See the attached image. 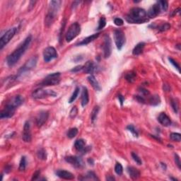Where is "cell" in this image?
Returning <instances> with one entry per match:
<instances>
[{
  "label": "cell",
  "mask_w": 181,
  "mask_h": 181,
  "mask_svg": "<svg viewBox=\"0 0 181 181\" xmlns=\"http://www.w3.org/2000/svg\"><path fill=\"white\" fill-rule=\"evenodd\" d=\"M132 158L134 159V161H135V162L138 164V165H142V160H141V158H139V156H138L137 154H136V153H134V152L132 153Z\"/></svg>",
  "instance_id": "obj_41"
},
{
  "label": "cell",
  "mask_w": 181,
  "mask_h": 181,
  "mask_svg": "<svg viewBox=\"0 0 181 181\" xmlns=\"http://www.w3.org/2000/svg\"><path fill=\"white\" fill-rule=\"evenodd\" d=\"M57 93L52 90H45L43 89H38L35 90L32 93V97L35 99H43L49 96L55 97Z\"/></svg>",
  "instance_id": "obj_6"
},
{
  "label": "cell",
  "mask_w": 181,
  "mask_h": 181,
  "mask_svg": "<svg viewBox=\"0 0 181 181\" xmlns=\"http://www.w3.org/2000/svg\"><path fill=\"white\" fill-rule=\"evenodd\" d=\"M114 41L118 50H120L125 44L126 38L122 31L117 29L114 31Z\"/></svg>",
  "instance_id": "obj_8"
},
{
  "label": "cell",
  "mask_w": 181,
  "mask_h": 181,
  "mask_svg": "<svg viewBox=\"0 0 181 181\" xmlns=\"http://www.w3.org/2000/svg\"><path fill=\"white\" fill-rule=\"evenodd\" d=\"M31 41H32V36L30 35L24 40V41L21 44L19 45V47L11 54H10L7 57V63L8 65V66H14V65H16L19 62L21 57H22V55L26 53V50L29 48V45L31 43Z\"/></svg>",
  "instance_id": "obj_1"
},
{
  "label": "cell",
  "mask_w": 181,
  "mask_h": 181,
  "mask_svg": "<svg viewBox=\"0 0 181 181\" xmlns=\"http://www.w3.org/2000/svg\"><path fill=\"white\" fill-rule=\"evenodd\" d=\"M49 113L47 111L42 110L38 114L36 117V124L38 127H42L48 119Z\"/></svg>",
  "instance_id": "obj_15"
},
{
  "label": "cell",
  "mask_w": 181,
  "mask_h": 181,
  "mask_svg": "<svg viewBox=\"0 0 181 181\" xmlns=\"http://www.w3.org/2000/svg\"><path fill=\"white\" fill-rule=\"evenodd\" d=\"M16 110V108H14V107L7 104L5 108L1 110V114H0V118L1 119H8V118H11L14 116Z\"/></svg>",
  "instance_id": "obj_12"
},
{
  "label": "cell",
  "mask_w": 181,
  "mask_h": 181,
  "mask_svg": "<svg viewBox=\"0 0 181 181\" xmlns=\"http://www.w3.org/2000/svg\"><path fill=\"white\" fill-rule=\"evenodd\" d=\"M22 139L25 142H30L32 139L31 132V125L30 122L29 121H26L25 122L24 126H23V135H22Z\"/></svg>",
  "instance_id": "obj_14"
},
{
  "label": "cell",
  "mask_w": 181,
  "mask_h": 181,
  "mask_svg": "<svg viewBox=\"0 0 181 181\" xmlns=\"http://www.w3.org/2000/svg\"><path fill=\"white\" fill-rule=\"evenodd\" d=\"M106 20L104 17H101L99 20L98 22V30H100V29H103V28L106 26Z\"/></svg>",
  "instance_id": "obj_38"
},
{
  "label": "cell",
  "mask_w": 181,
  "mask_h": 181,
  "mask_svg": "<svg viewBox=\"0 0 181 181\" xmlns=\"http://www.w3.org/2000/svg\"><path fill=\"white\" fill-rule=\"evenodd\" d=\"M115 173H116L118 175H119V176H120V175L122 174L123 168H122V166L120 163H117V164H115Z\"/></svg>",
  "instance_id": "obj_36"
},
{
  "label": "cell",
  "mask_w": 181,
  "mask_h": 181,
  "mask_svg": "<svg viewBox=\"0 0 181 181\" xmlns=\"http://www.w3.org/2000/svg\"><path fill=\"white\" fill-rule=\"evenodd\" d=\"M80 32H81L80 25L77 22L72 23L68 29L66 35H65V39H66L67 42H71L80 33Z\"/></svg>",
  "instance_id": "obj_4"
},
{
  "label": "cell",
  "mask_w": 181,
  "mask_h": 181,
  "mask_svg": "<svg viewBox=\"0 0 181 181\" xmlns=\"http://www.w3.org/2000/svg\"><path fill=\"white\" fill-rule=\"evenodd\" d=\"M79 90H80V89L79 87H77V88L75 89V90H74V93H72V96H71L70 98H69V103H73V102L75 101L76 99H77V96H79Z\"/></svg>",
  "instance_id": "obj_31"
},
{
  "label": "cell",
  "mask_w": 181,
  "mask_h": 181,
  "mask_svg": "<svg viewBox=\"0 0 181 181\" xmlns=\"http://www.w3.org/2000/svg\"><path fill=\"white\" fill-rule=\"evenodd\" d=\"M58 57L55 48L53 47H47L43 51V59L45 62H49Z\"/></svg>",
  "instance_id": "obj_10"
},
{
  "label": "cell",
  "mask_w": 181,
  "mask_h": 181,
  "mask_svg": "<svg viewBox=\"0 0 181 181\" xmlns=\"http://www.w3.org/2000/svg\"><path fill=\"white\" fill-rule=\"evenodd\" d=\"M65 161L69 163V164H72V166H74L76 168H81L84 167V163L83 161V160L81 159L80 157L78 156H69L65 158Z\"/></svg>",
  "instance_id": "obj_13"
},
{
  "label": "cell",
  "mask_w": 181,
  "mask_h": 181,
  "mask_svg": "<svg viewBox=\"0 0 181 181\" xmlns=\"http://www.w3.org/2000/svg\"><path fill=\"white\" fill-rule=\"evenodd\" d=\"M81 106L85 107L89 103V91L86 87H83L82 93H81Z\"/></svg>",
  "instance_id": "obj_22"
},
{
  "label": "cell",
  "mask_w": 181,
  "mask_h": 181,
  "mask_svg": "<svg viewBox=\"0 0 181 181\" xmlns=\"http://www.w3.org/2000/svg\"><path fill=\"white\" fill-rule=\"evenodd\" d=\"M170 104H171V106L172 108H173L174 112H176V113H177L178 111V102L176 101L175 99L172 98L171 100H170Z\"/></svg>",
  "instance_id": "obj_39"
},
{
  "label": "cell",
  "mask_w": 181,
  "mask_h": 181,
  "mask_svg": "<svg viewBox=\"0 0 181 181\" xmlns=\"http://www.w3.org/2000/svg\"><path fill=\"white\" fill-rule=\"evenodd\" d=\"M149 103L153 106H156L161 103V99H160L159 96L158 95H154V96H151L149 98Z\"/></svg>",
  "instance_id": "obj_27"
},
{
  "label": "cell",
  "mask_w": 181,
  "mask_h": 181,
  "mask_svg": "<svg viewBox=\"0 0 181 181\" xmlns=\"http://www.w3.org/2000/svg\"><path fill=\"white\" fill-rule=\"evenodd\" d=\"M126 21L130 23H144L149 21L147 13L144 9L139 7L132 9L126 16Z\"/></svg>",
  "instance_id": "obj_2"
},
{
  "label": "cell",
  "mask_w": 181,
  "mask_h": 181,
  "mask_svg": "<svg viewBox=\"0 0 181 181\" xmlns=\"http://www.w3.org/2000/svg\"><path fill=\"white\" fill-rule=\"evenodd\" d=\"M127 170L130 177L134 180L139 178L140 177V171L136 168L133 167V166H128Z\"/></svg>",
  "instance_id": "obj_21"
},
{
  "label": "cell",
  "mask_w": 181,
  "mask_h": 181,
  "mask_svg": "<svg viewBox=\"0 0 181 181\" xmlns=\"http://www.w3.org/2000/svg\"><path fill=\"white\" fill-rule=\"evenodd\" d=\"M83 70L85 73L93 74L96 70V66L92 61H88L85 65L83 66Z\"/></svg>",
  "instance_id": "obj_20"
},
{
  "label": "cell",
  "mask_w": 181,
  "mask_h": 181,
  "mask_svg": "<svg viewBox=\"0 0 181 181\" xmlns=\"http://www.w3.org/2000/svg\"><path fill=\"white\" fill-rule=\"evenodd\" d=\"M81 69H83V66L82 65H79V66L76 67L74 68V69H72L71 71L74 72H79V71L81 70Z\"/></svg>",
  "instance_id": "obj_48"
},
{
  "label": "cell",
  "mask_w": 181,
  "mask_h": 181,
  "mask_svg": "<svg viewBox=\"0 0 181 181\" xmlns=\"http://www.w3.org/2000/svg\"><path fill=\"white\" fill-rule=\"evenodd\" d=\"M145 43H139L136 45L134 48L132 50V54L134 55H139L140 54H142L143 53Z\"/></svg>",
  "instance_id": "obj_26"
},
{
  "label": "cell",
  "mask_w": 181,
  "mask_h": 181,
  "mask_svg": "<svg viewBox=\"0 0 181 181\" xmlns=\"http://www.w3.org/2000/svg\"><path fill=\"white\" fill-rule=\"evenodd\" d=\"M114 23L118 26H121L124 24V21H123L122 19H120V18H115L114 19Z\"/></svg>",
  "instance_id": "obj_44"
},
{
  "label": "cell",
  "mask_w": 181,
  "mask_h": 181,
  "mask_svg": "<svg viewBox=\"0 0 181 181\" xmlns=\"http://www.w3.org/2000/svg\"><path fill=\"white\" fill-rule=\"evenodd\" d=\"M17 29L12 28L8 30L0 38V50H2L6 45L9 43V41L14 38V36L16 33Z\"/></svg>",
  "instance_id": "obj_7"
},
{
  "label": "cell",
  "mask_w": 181,
  "mask_h": 181,
  "mask_svg": "<svg viewBox=\"0 0 181 181\" xmlns=\"http://www.w3.org/2000/svg\"><path fill=\"white\" fill-rule=\"evenodd\" d=\"M158 120L163 126H165V127H168L171 124V121H170V118L166 115L165 112H161L158 115Z\"/></svg>",
  "instance_id": "obj_19"
},
{
  "label": "cell",
  "mask_w": 181,
  "mask_h": 181,
  "mask_svg": "<svg viewBox=\"0 0 181 181\" xmlns=\"http://www.w3.org/2000/svg\"><path fill=\"white\" fill-rule=\"evenodd\" d=\"M88 81L90 84V85L92 86V87H93L96 90H100V89H101L98 81H97L96 77L93 75H90L89 77H88Z\"/></svg>",
  "instance_id": "obj_23"
},
{
  "label": "cell",
  "mask_w": 181,
  "mask_h": 181,
  "mask_svg": "<svg viewBox=\"0 0 181 181\" xmlns=\"http://www.w3.org/2000/svg\"><path fill=\"white\" fill-rule=\"evenodd\" d=\"M168 60L170 61V64H172V65H173V67H174L175 68H176V69H177V70L179 72V71H180V66H179L178 64L177 63V62H176V61H175L174 60H173V59L170 58V57L168 58Z\"/></svg>",
  "instance_id": "obj_45"
},
{
  "label": "cell",
  "mask_w": 181,
  "mask_h": 181,
  "mask_svg": "<svg viewBox=\"0 0 181 181\" xmlns=\"http://www.w3.org/2000/svg\"><path fill=\"white\" fill-rule=\"evenodd\" d=\"M87 178L90 179V180H98V178L96 177V174H95V173L92 171L89 172V173H87Z\"/></svg>",
  "instance_id": "obj_43"
},
{
  "label": "cell",
  "mask_w": 181,
  "mask_h": 181,
  "mask_svg": "<svg viewBox=\"0 0 181 181\" xmlns=\"http://www.w3.org/2000/svg\"><path fill=\"white\" fill-rule=\"evenodd\" d=\"M77 113H78V109L76 106L73 107L72 108L70 111V113H69V116H70L71 118H75L76 116H77Z\"/></svg>",
  "instance_id": "obj_42"
},
{
  "label": "cell",
  "mask_w": 181,
  "mask_h": 181,
  "mask_svg": "<svg viewBox=\"0 0 181 181\" xmlns=\"http://www.w3.org/2000/svg\"><path fill=\"white\" fill-rule=\"evenodd\" d=\"M127 130H129V131L131 132L132 133V134L134 135V136H135V137H138L139 134H138V132L136 131V130L135 129V127H134V126L132 125V124H130V125L127 126Z\"/></svg>",
  "instance_id": "obj_40"
},
{
  "label": "cell",
  "mask_w": 181,
  "mask_h": 181,
  "mask_svg": "<svg viewBox=\"0 0 181 181\" xmlns=\"http://www.w3.org/2000/svg\"><path fill=\"white\" fill-rule=\"evenodd\" d=\"M136 99L138 100V102H139V103H145V99L142 96H136Z\"/></svg>",
  "instance_id": "obj_47"
},
{
  "label": "cell",
  "mask_w": 181,
  "mask_h": 181,
  "mask_svg": "<svg viewBox=\"0 0 181 181\" xmlns=\"http://www.w3.org/2000/svg\"><path fill=\"white\" fill-rule=\"evenodd\" d=\"M99 36V33H96V34H93V35H90V36L87 37L85 39L83 40L82 41L79 43L78 44V45H88L89 43H90V42L93 41L94 40H96V38H98V37Z\"/></svg>",
  "instance_id": "obj_24"
},
{
  "label": "cell",
  "mask_w": 181,
  "mask_h": 181,
  "mask_svg": "<svg viewBox=\"0 0 181 181\" xmlns=\"http://www.w3.org/2000/svg\"><path fill=\"white\" fill-rule=\"evenodd\" d=\"M170 28V25L168 23H165L161 24L159 27H158V30L161 32H164V31H166L169 30Z\"/></svg>",
  "instance_id": "obj_37"
},
{
  "label": "cell",
  "mask_w": 181,
  "mask_h": 181,
  "mask_svg": "<svg viewBox=\"0 0 181 181\" xmlns=\"http://www.w3.org/2000/svg\"><path fill=\"white\" fill-rule=\"evenodd\" d=\"M60 73H53L47 75L45 79L40 84L41 87H47V86H55L60 82Z\"/></svg>",
  "instance_id": "obj_5"
},
{
  "label": "cell",
  "mask_w": 181,
  "mask_h": 181,
  "mask_svg": "<svg viewBox=\"0 0 181 181\" xmlns=\"http://www.w3.org/2000/svg\"><path fill=\"white\" fill-rule=\"evenodd\" d=\"M125 79L128 82L130 83H132L135 81L136 79V74L134 72H131L130 73H127V75H125Z\"/></svg>",
  "instance_id": "obj_28"
},
{
  "label": "cell",
  "mask_w": 181,
  "mask_h": 181,
  "mask_svg": "<svg viewBox=\"0 0 181 181\" xmlns=\"http://www.w3.org/2000/svg\"><path fill=\"white\" fill-rule=\"evenodd\" d=\"M161 10V7H160L159 4L157 2L156 4H154V5H152L150 7V9L148 11L147 16L151 18V19H154V18L156 17L160 14Z\"/></svg>",
  "instance_id": "obj_17"
},
{
  "label": "cell",
  "mask_w": 181,
  "mask_h": 181,
  "mask_svg": "<svg viewBox=\"0 0 181 181\" xmlns=\"http://www.w3.org/2000/svg\"><path fill=\"white\" fill-rule=\"evenodd\" d=\"M170 138L171 140L175 141V142H180L181 140V135L180 134H179V133L173 132L170 134Z\"/></svg>",
  "instance_id": "obj_34"
},
{
  "label": "cell",
  "mask_w": 181,
  "mask_h": 181,
  "mask_svg": "<svg viewBox=\"0 0 181 181\" xmlns=\"http://www.w3.org/2000/svg\"><path fill=\"white\" fill-rule=\"evenodd\" d=\"M106 180H110V181H112V180H115V178L112 177V176H108V177L106 178Z\"/></svg>",
  "instance_id": "obj_51"
},
{
  "label": "cell",
  "mask_w": 181,
  "mask_h": 181,
  "mask_svg": "<svg viewBox=\"0 0 181 181\" xmlns=\"http://www.w3.org/2000/svg\"><path fill=\"white\" fill-rule=\"evenodd\" d=\"M56 174L60 178L65 179V180H73L75 178V176L72 173L67 170H60L56 172Z\"/></svg>",
  "instance_id": "obj_18"
},
{
  "label": "cell",
  "mask_w": 181,
  "mask_h": 181,
  "mask_svg": "<svg viewBox=\"0 0 181 181\" xmlns=\"http://www.w3.org/2000/svg\"><path fill=\"white\" fill-rule=\"evenodd\" d=\"M140 92L144 95H149V90H146V89H143V88L140 89Z\"/></svg>",
  "instance_id": "obj_50"
},
{
  "label": "cell",
  "mask_w": 181,
  "mask_h": 181,
  "mask_svg": "<svg viewBox=\"0 0 181 181\" xmlns=\"http://www.w3.org/2000/svg\"><path fill=\"white\" fill-rule=\"evenodd\" d=\"M118 98L120 99V103H121V105H122V103H123V101H124V98L122 97V96H120H120H118Z\"/></svg>",
  "instance_id": "obj_52"
},
{
  "label": "cell",
  "mask_w": 181,
  "mask_h": 181,
  "mask_svg": "<svg viewBox=\"0 0 181 181\" xmlns=\"http://www.w3.org/2000/svg\"><path fill=\"white\" fill-rule=\"evenodd\" d=\"M77 134H78V129L76 128V127H73V128H71L67 132V136L69 139H73L74 137L77 136Z\"/></svg>",
  "instance_id": "obj_29"
},
{
  "label": "cell",
  "mask_w": 181,
  "mask_h": 181,
  "mask_svg": "<svg viewBox=\"0 0 181 181\" xmlns=\"http://www.w3.org/2000/svg\"><path fill=\"white\" fill-rule=\"evenodd\" d=\"M158 4H159L160 7H161V9H162L163 11H167L168 8V3L166 1H158Z\"/></svg>",
  "instance_id": "obj_35"
},
{
  "label": "cell",
  "mask_w": 181,
  "mask_h": 181,
  "mask_svg": "<svg viewBox=\"0 0 181 181\" xmlns=\"http://www.w3.org/2000/svg\"><path fill=\"white\" fill-rule=\"evenodd\" d=\"M88 162L89 163L90 165V164H91V165H93V164H94V161H93V160L92 159V158H89Z\"/></svg>",
  "instance_id": "obj_53"
},
{
  "label": "cell",
  "mask_w": 181,
  "mask_h": 181,
  "mask_svg": "<svg viewBox=\"0 0 181 181\" xmlns=\"http://www.w3.org/2000/svg\"><path fill=\"white\" fill-rule=\"evenodd\" d=\"M38 62V57H32L30 60H29L26 62L24 65L19 70V75H22L23 74L26 72H29L32 70L35 67Z\"/></svg>",
  "instance_id": "obj_9"
},
{
  "label": "cell",
  "mask_w": 181,
  "mask_h": 181,
  "mask_svg": "<svg viewBox=\"0 0 181 181\" xmlns=\"http://www.w3.org/2000/svg\"><path fill=\"white\" fill-rule=\"evenodd\" d=\"M62 3V1H59V0H54L50 2L48 11L45 19V24L47 27H50V26H52L53 22L55 21Z\"/></svg>",
  "instance_id": "obj_3"
},
{
  "label": "cell",
  "mask_w": 181,
  "mask_h": 181,
  "mask_svg": "<svg viewBox=\"0 0 181 181\" xmlns=\"http://www.w3.org/2000/svg\"><path fill=\"white\" fill-rule=\"evenodd\" d=\"M175 156V162H176V164L178 166L179 169H180L181 168V163H180V157L177 154H176L174 155Z\"/></svg>",
  "instance_id": "obj_46"
},
{
  "label": "cell",
  "mask_w": 181,
  "mask_h": 181,
  "mask_svg": "<svg viewBox=\"0 0 181 181\" xmlns=\"http://www.w3.org/2000/svg\"><path fill=\"white\" fill-rule=\"evenodd\" d=\"M40 173H41L40 170H38V171L35 172V173L33 174V178H32V180H37V179H38V178L39 177Z\"/></svg>",
  "instance_id": "obj_49"
},
{
  "label": "cell",
  "mask_w": 181,
  "mask_h": 181,
  "mask_svg": "<svg viewBox=\"0 0 181 181\" xmlns=\"http://www.w3.org/2000/svg\"><path fill=\"white\" fill-rule=\"evenodd\" d=\"M103 50L104 57L105 58H108L110 56L111 53H112V43H111L110 38L108 34L104 36Z\"/></svg>",
  "instance_id": "obj_11"
},
{
  "label": "cell",
  "mask_w": 181,
  "mask_h": 181,
  "mask_svg": "<svg viewBox=\"0 0 181 181\" xmlns=\"http://www.w3.org/2000/svg\"><path fill=\"white\" fill-rule=\"evenodd\" d=\"M26 157L25 156H22L21 157V159L20 161V164H19V170L20 171H23L26 169Z\"/></svg>",
  "instance_id": "obj_33"
},
{
  "label": "cell",
  "mask_w": 181,
  "mask_h": 181,
  "mask_svg": "<svg viewBox=\"0 0 181 181\" xmlns=\"http://www.w3.org/2000/svg\"><path fill=\"white\" fill-rule=\"evenodd\" d=\"M99 112V107L98 106H96L94 107V108L93 109L91 112V121L92 122H94V121L96 120V118H97L98 114Z\"/></svg>",
  "instance_id": "obj_32"
},
{
  "label": "cell",
  "mask_w": 181,
  "mask_h": 181,
  "mask_svg": "<svg viewBox=\"0 0 181 181\" xmlns=\"http://www.w3.org/2000/svg\"><path fill=\"white\" fill-rule=\"evenodd\" d=\"M75 147L77 151H81L84 150V149L86 148V142L85 140H84L83 139H77L75 143Z\"/></svg>",
  "instance_id": "obj_25"
},
{
  "label": "cell",
  "mask_w": 181,
  "mask_h": 181,
  "mask_svg": "<svg viewBox=\"0 0 181 181\" xmlns=\"http://www.w3.org/2000/svg\"><path fill=\"white\" fill-rule=\"evenodd\" d=\"M23 98L20 95H17V96H15L14 97H13L7 103V104L9 105V106L14 107V108L17 109L19 106H21L23 103Z\"/></svg>",
  "instance_id": "obj_16"
},
{
  "label": "cell",
  "mask_w": 181,
  "mask_h": 181,
  "mask_svg": "<svg viewBox=\"0 0 181 181\" xmlns=\"http://www.w3.org/2000/svg\"><path fill=\"white\" fill-rule=\"evenodd\" d=\"M37 154H38V157L39 159L43 160V161L47 159V153H46V151L44 149H39Z\"/></svg>",
  "instance_id": "obj_30"
}]
</instances>
